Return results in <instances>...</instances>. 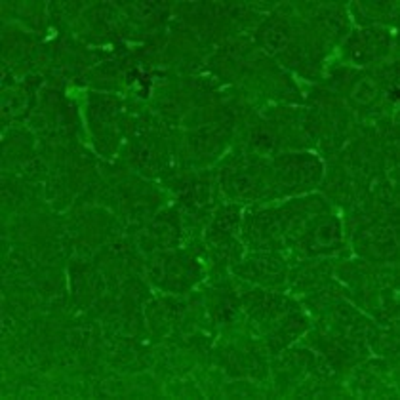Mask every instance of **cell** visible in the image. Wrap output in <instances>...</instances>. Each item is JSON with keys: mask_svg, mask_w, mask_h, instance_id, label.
Segmentation results:
<instances>
[{"mask_svg": "<svg viewBox=\"0 0 400 400\" xmlns=\"http://www.w3.org/2000/svg\"><path fill=\"white\" fill-rule=\"evenodd\" d=\"M263 40H265L267 48H271L273 52H278V50H284L288 44V33L282 29V27H271V29H267L265 34H263Z\"/></svg>", "mask_w": 400, "mask_h": 400, "instance_id": "obj_1", "label": "cell"}, {"mask_svg": "<svg viewBox=\"0 0 400 400\" xmlns=\"http://www.w3.org/2000/svg\"><path fill=\"white\" fill-rule=\"evenodd\" d=\"M337 238H339V227L335 225V223H332V221L324 223V225L316 231V242L322 244V246H330V244H333Z\"/></svg>", "mask_w": 400, "mask_h": 400, "instance_id": "obj_2", "label": "cell"}, {"mask_svg": "<svg viewBox=\"0 0 400 400\" xmlns=\"http://www.w3.org/2000/svg\"><path fill=\"white\" fill-rule=\"evenodd\" d=\"M375 84H373V80L370 78H364V80H360L358 84H356V88H354V99L360 101V103H368V101H372L373 99V95H375Z\"/></svg>", "mask_w": 400, "mask_h": 400, "instance_id": "obj_3", "label": "cell"}, {"mask_svg": "<svg viewBox=\"0 0 400 400\" xmlns=\"http://www.w3.org/2000/svg\"><path fill=\"white\" fill-rule=\"evenodd\" d=\"M253 143H255V147L261 149V151H271L274 147L273 135L269 132H265V130H261V132H257L253 135Z\"/></svg>", "mask_w": 400, "mask_h": 400, "instance_id": "obj_4", "label": "cell"}, {"mask_svg": "<svg viewBox=\"0 0 400 400\" xmlns=\"http://www.w3.org/2000/svg\"><path fill=\"white\" fill-rule=\"evenodd\" d=\"M234 189H236L238 193H246V191H250V189H252V177H248V175L240 177V179L234 183Z\"/></svg>", "mask_w": 400, "mask_h": 400, "instance_id": "obj_5", "label": "cell"}, {"mask_svg": "<svg viewBox=\"0 0 400 400\" xmlns=\"http://www.w3.org/2000/svg\"><path fill=\"white\" fill-rule=\"evenodd\" d=\"M233 221H234V217L233 215H225V217H221V219H217V229H221V231H227L229 227L233 225Z\"/></svg>", "mask_w": 400, "mask_h": 400, "instance_id": "obj_6", "label": "cell"}, {"mask_svg": "<svg viewBox=\"0 0 400 400\" xmlns=\"http://www.w3.org/2000/svg\"><path fill=\"white\" fill-rule=\"evenodd\" d=\"M137 158H139V164H147V162L151 160V153H149V149H141L139 154H137Z\"/></svg>", "mask_w": 400, "mask_h": 400, "instance_id": "obj_7", "label": "cell"}]
</instances>
